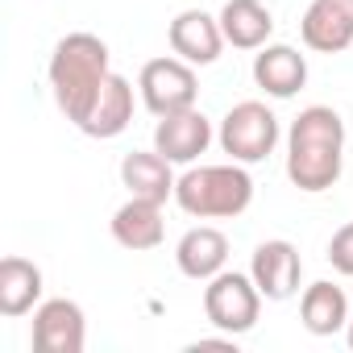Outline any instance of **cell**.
Returning <instances> with one entry per match:
<instances>
[{
  "label": "cell",
  "instance_id": "obj_7",
  "mask_svg": "<svg viewBox=\"0 0 353 353\" xmlns=\"http://www.w3.org/2000/svg\"><path fill=\"white\" fill-rule=\"evenodd\" d=\"M212 137H216L212 121L200 108H183V112L158 117V125H154V150L162 158H170L174 166H196V158L208 154Z\"/></svg>",
  "mask_w": 353,
  "mask_h": 353
},
{
  "label": "cell",
  "instance_id": "obj_9",
  "mask_svg": "<svg viewBox=\"0 0 353 353\" xmlns=\"http://www.w3.org/2000/svg\"><path fill=\"white\" fill-rule=\"evenodd\" d=\"M250 274L258 283V291L270 299V303H283L299 291V279H303V258L299 250L287 241V237H270L254 250L250 258Z\"/></svg>",
  "mask_w": 353,
  "mask_h": 353
},
{
  "label": "cell",
  "instance_id": "obj_4",
  "mask_svg": "<svg viewBox=\"0 0 353 353\" xmlns=\"http://www.w3.org/2000/svg\"><path fill=\"white\" fill-rule=\"evenodd\" d=\"M216 141L233 162H245V166L266 162L279 145V117L262 100H241L225 112Z\"/></svg>",
  "mask_w": 353,
  "mask_h": 353
},
{
  "label": "cell",
  "instance_id": "obj_12",
  "mask_svg": "<svg viewBox=\"0 0 353 353\" xmlns=\"http://www.w3.org/2000/svg\"><path fill=\"white\" fill-rule=\"evenodd\" d=\"M229 262V237L212 225H196L179 237V245H174V266H179L183 279L192 283H208L225 270Z\"/></svg>",
  "mask_w": 353,
  "mask_h": 353
},
{
  "label": "cell",
  "instance_id": "obj_17",
  "mask_svg": "<svg viewBox=\"0 0 353 353\" xmlns=\"http://www.w3.org/2000/svg\"><path fill=\"white\" fill-rule=\"evenodd\" d=\"M42 270L21 258V254H9L0 262V316L5 320H21L30 316L38 303H42Z\"/></svg>",
  "mask_w": 353,
  "mask_h": 353
},
{
  "label": "cell",
  "instance_id": "obj_19",
  "mask_svg": "<svg viewBox=\"0 0 353 353\" xmlns=\"http://www.w3.org/2000/svg\"><path fill=\"white\" fill-rule=\"evenodd\" d=\"M299 320L312 336H336L345 324H349V299L336 283L320 279L312 287H303V299H299Z\"/></svg>",
  "mask_w": 353,
  "mask_h": 353
},
{
  "label": "cell",
  "instance_id": "obj_20",
  "mask_svg": "<svg viewBox=\"0 0 353 353\" xmlns=\"http://www.w3.org/2000/svg\"><path fill=\"white\" fill-rule=\"evenodd\" d=\"M328 262H332L336 274L353 279V221L332 233V241H328Z\"/></svg>",
  "mask_w": 353,
  "mask_h": 353
},
{
  "label": "cell",
  "instance_id": "obj_11",
  "mask_svg": "<svg viewBox=\"0 0 353 353\" xmlns=\"http://www.w3.org/2000/svg\"><path fill=\"white\" fill-rule=\"evenodd\" d=\"M299 38L316 54H341L353 46V0H312L299 21Z\"/></svg>",
  "mask_w": 353,
  "mask_h": 353
},
{
  "label": "cell",
  "instance_id": "obj_1",
  "mask_svg": "<svg viewBox=\"0 0 353 353\" xmlns=\"http://www.w3.org/2000/svg\"><path fill=\"white\" fill-rule=\"evenodd\" d=\"M341 166H345V121H341V112L328 104L303 108L287 129V179L299 192L320 196V192L336 188Z\"/></svg>",
  "mask_w": 353,
  "mask_h": 353
},
{
  "label": "cell",
  "instance_id": "obj_3",
  "mask_svg": "<svg viewBox=\"0 0 353 353\" xmlns=\"http://www.w3.org/2000/svg\"><path fill=\"white\" fill-rule=\"evenodd\" d=\"M174 204L196 221H233L254 204V179L245 162H200L179 174Z\"/></svg>",
  "mask_w": 353,
  "mask_h": 353
},
{
  "label": "cell",
  "instance_id": "obj_5",
  "mask_svg": "<svg viewBox=\"0 0 353 353\" xmlns=\"http://www.w3.org/2000/svg\"><path fill=\"white\" fill-rule=\"evenodd\" d=\"M262 291L254 283V274H241V270H221L216 279H208L204 287V316L212 328L229 332V336H241L258 324L262 316Z\"/></svg>",
  "mask_w": 353,
  "mask_h": 353
},
{
  "label": "cell",
  "instance_id": "obj_6",
  "mask_svg": "<svg viewBox=\"0 0 353 353\" xmlns=\"http://www.w3.org/2000/svg\"><path fill=\"white\" fill-rule=\"evenodd\" d=\"M137 92H141V104H145L154 117H170V112L196 108V100H200V79H196V67L183 63L179 54H162V59H150V63L141 67Z\"/></svg>",
  "mask_w": 353,
  "mask_h": 353
},
{
  "label": "cell",
  "instance_id": "obj_10",
  "mask_svg": "<svg viewBox=\"0 0 353 353\" xmlns=\"http://www.w3.org/2000/svg\"><path fill=\"white\" fill-rule=\"evenodd\" d=\"M166 42H170V54H179L192 67H212L221 59V50L229 46L225 30H221V17H212L204 9H183L170 21Z\"/></svg>",
  "mask_w": 353,
  "mask_h": 353
},
{
  "label": "cell",
  "instance_id": "obj_15",
  "mask_svg": "<svg viewBox=\"0 0 353 353\" xmlns=\"http://www.w3.org/2000/svg\"><path fill=\"white\" fill-rule=\"evenodd\" d=\"M162 237H166V225H162V204L129 196V200L112 212V241H117L121 250L145 254V250H158V245H162Z\"/></svg>",
  "mask_w": 353,
  "mask_h": 353
},
{
  "label": "cell",
  "instance_id": "obj_2",
  "mask_svg": "<svg viewBox=\"0 0 353 353\" xmlns=\"http://www.w3.org/2000/svg\"><path fill=\"white\" fill-rule=\"evenodd\" d=\"M108 59H112V54H108V42L96 38V34H83V30L59 38V46H54V54H50V67H46L50 92H54L59 112H63L75 129L83 125V117L92 112L100 88H104L108 75H112Z\"/></svg>",
  "mask_w": 353,
  "mask_h": 353
},
{
  "label": "cell",
  "instance_id": "obj_8",
  "mask_svg": "<svg viewBox=\"0 0 353 353\" xmlns=\"http://www.w3.org/2000/svg\"><path fill=\"white\" fill-rule=\"evenodd\" d=\"M88 320L75 299H42L34 307V349L38 353H83Z\"/></svg>",
  "mask_w": 353,
  "mask_h": 353
},
{
  "label": "cell",
  "instance_id": "obj_14",
  "mask_svg": "<svg viewBox=\"0 0 353 353\" xmlns=\"http://www.w3.org/2000/svg\"><path fill=\"white\" fill-rule=\"evenodd\" d=\"M121 183L137 200L166 204V200H174V183L179 179H174V162L162 158L158 150H133L121 158Z\"/></svg>",
  "mask_w": 353,
  "mask_h": 353
},
{
  "label": "cell",
  "instance_id": "obj_16",
  "mask_svg": "<svg viewBox=\"0 0 353 353\" xmlns=\"http://www.w3.org/2000/svg\"><path fill=\"white\" fill-rule=\"evenodd\" d=\"M129 121H133V83L112 71L108 83L100 88L92 112L83 117L79 133H88V137H96V141H108V137H121V133L129 129Z\"/></svg>",
  "mask_w": 353,
  "mask_h": 353
},
{
  "label": "cell",
  "instance_id": "obj_18",
  "mask_svg": "<svg viewBox=\"0 0 353 353\" xmlns=\"http://www.w3.org/2000/svg\"><path fill=\"white\" fill-rule=\"evenodd\" d=\"M221 30L225 42L237 50H262L274 34V17L262 0H225L221 9Z\"/></svg>",
  "mask_w": 353,
  "mask_h": 353
},
{
  "label": "cell",
  "instance_id": "obj_21",
  "mask_svg": "<svg viewBox=\"0 0 353 353\" xmlns=\"http://www.w3.org/2000/svg\"><path fill=\"white\" fill-rule=\"evenodd\" d=\"M345 336H349V349H353V316H349V324H345Z\"/></svg>",
  "mask_w": 353,
  "mask_h": 353
},
{
  "label": "cell",
  "instance_id": "obj_13",
  "mask_svg": "<svg viewBox=\"0 0 353 353\" xmlns=\"http://www.w3.org/2000/svg\"><path fill=\"white\" fill-rule=\"evenodd\" d=\"M254 83L274 96V100H291L295 92H303L307 83V59L295 50V46H283V42H266L258 54H254Z\"/></svg>",
  "mask_w": 353,
  "mask_h": 353
}]
</instances>
